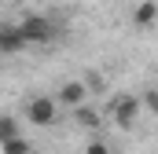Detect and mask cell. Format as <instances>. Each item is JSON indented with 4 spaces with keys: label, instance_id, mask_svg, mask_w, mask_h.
Returning a JSON list of instances; mask_svg holds the SVG:
<instances>
[{
    "label": "cell",
    "instance_id": "cell-1",
    "mask_svg": "<svg viewBox=\"0 0 158 154\" xmlns=\"http://www.w3.org/2000/svg\"><path fill=\"white\" fill-rule=\"evenodd\" d=\"M19 30H22L26 44H48V40L55 37V22H52L48 15H26V18L19 22Z\"/></svg>",
    "mask_w": 158,
    "mask_h": 154
},
{
    "label": "cell",
    "instance_id": "cell-2",
    "mask_svg": "<svg viewBox=\"0 0 158 154\" xmlns=\"http://www.w3.org/2000/svg\"><path fill=\"white\" fill-rule=\"evenodd\" d=\"M140 107H143V99H136V95H118V99H110V117H114V125H118V128H132Z\"/></svg>",
    "mask_w": 158,
    "mask_h": 154
},
{
    "label": "cell",
    "instance_id": "cell-3",
    "mask_svg": "<svg viewBox=\"0 0 158 154\" xmlns=\"http://www.w3.org/2000/svg\"><path fill=\"white\" fill-rule=\"evenodd\" d=\"M26 117H30L33 125H52V121L59 117V103H55L52 95H33V99L26 103Z\"/></svg>",
    "mask_w": 158,
    "mask_h": 154
},
{
    "label": "cell",
    "instance_id": "cell-4",
    "mask_svg": "<svg viewBox=\"0 0 158 154\" xmlns=\"http://www.w3.org/2000/svg\"><path fill=\"white\" fill-rule=\"evenodd\" d=\"M85 99H88V81H66L59 88V95H55V103L59 107H70V110L85 107Z\"/></svg>",
    "mask_w": 158,
    "mask_h": 154
},
{
    "label": "cell",
    "instance_id": "cell-5",
    "mask_svg": "<svg viewBox=\"0 0 158 154\" xmlns=\"http://www.w3.org/2000/svg\"><path fill=\"white\" fill-rule=\"evenodd\" d=\"M22 48H30V44H26L19 26H0V51L4 55H19Z\"/></svg>",
    "mask_w": 158,
    "mask_h": 154
},
{
    "label": "cell",
    "instance_id": "cell-6",
    "mask_svg": "<svg viewBox=\"0 0 158 154\" xmlns=\"http://www.w3.org/2000/svg\"><path fill=\"white\" fill-rule=\"evenodd\" d=\"M132 22H136L140 30L155 26V22H158V4H155V0H143V4H136V11H132Z\"/></svg>",
    "mask_w": 158,
    "mask_h": 154
},
{
    "label": "cell",
    "instance_id": "cell-7",
    "mask_svg": "<svg viewBox=\"0 0 158 154\" xmlns=\"http://www.w3.org/2000/svg\"><path fill=\"white\" fill-rule=\"evenodd\" d=\"M11 140H19V121L11 114L0 117V143H11Z\"/></svg>",
    "mask_w": 158,
    "mask_h": 154
},
{
    "label": "cell",
    "instance_id": "cell-8",
    "mask_svg": "<svg viewBox=\"0 0 158 154\" xmlns=\"http://www.w3.org/2000/svg\"><path fill=\"white\" fill-rule=\"evenodd\" d=\"M74 117H77V125H85V128H96V125H99V114H96L92 107H77Z\"/></svg>",
    "mask_w": 158,
    "mask_h": 154
},
{
    "label": "cell",
    "instance_id": "cell-9",
    "mask_svg": "<svg viewBox=\"0 0 158 154\" xmlns=\"http://www.w3.org/2000/svg\"><path fill=\"white\" fill-rule=\"evenodd\" d=\"M4 154H30V140H11V143H4Z\"/></svg>",
    "mask_w": 158,
    "mask_h": 154
},
{
    "label": "cell",
    "instance_id": "cell-10",
    "mask_svg": "<svg viewBox=\"0 0 158 154\" xmlns=\"http://www.w3.org/2000/svg\"><path fill=\"white\" fill-rule=\"evenodd\" d=\"M140 99H143V107H147L151 114H158V88H147V92H143Z\"/></svg>",
    "mask_w": 158,
    "mask_h": 154
},
{
    "label": "cell",
    "instance_id": "cell-11",
    "mask_svg": "<svg viewBox=\"0 0 158 154\" xmlns=\"http://www.w3.org/2000/svg\"><path fill=\"white\" fill-rule=\"evenodd\" d=\"M85 154H110V147H107V143H99V140H92V143L85 147Z\"/></svg>",
    "mask_w": 158,
    "mask_h": 154
}]
</instances>
